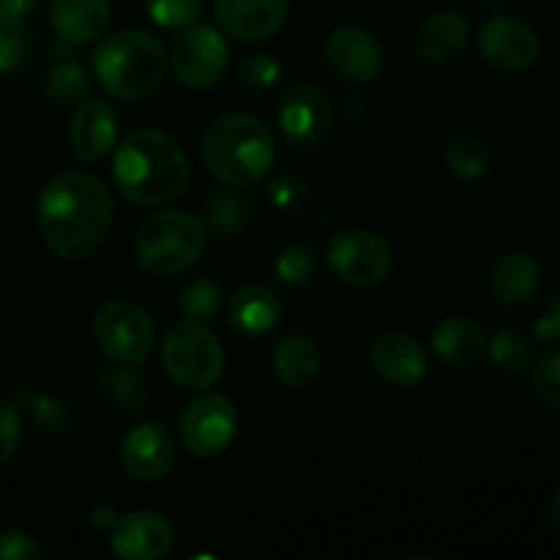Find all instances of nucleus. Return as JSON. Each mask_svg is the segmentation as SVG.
<instances>
[{
  "mask_svg": "<svg viewBox=\"0 0 560 560\" xmlns=\"http://www.w3.org/2000/svg\"><path fill=\"white\" fill-rule=\"evenodd\" d=\"M118 517L120 514L115 512V506H96L91 512L93 528H98V530H113L115 523H118Z\"/></svg>",
  "mask_w": 560,
  "mask_h": 560,
  "instance_id": "79ce46f5",
  "label": "nucleus"
},
{
  "mask_svg": "<svg viewBox=\"0 0 560 560\" xmlns=\"http://www.w3.org/2000/svg\"><path fill=\"white\" fill-rule=\"evenodd\" d=\"M38 0H0V14L11 16V20L25 22L27 16L36 11Z\"/></svg>",
  "mask_w": 560,
  "mask_h": 560,
  "instance_id": "a19ab883",
  "label": "nucleus"
},
{
  "mask_svg": "<svg viewBox=\"0 0 560 560\" xmlns=\"http://www.w3.org/2000/svg\"><path fill=\"white\" fill-rule=\"evenodd\" d=\"M222 304V288L213 279H195L178 295V310L186 320H211Z\"/></svg>",
  "mask_w": 560,
  "mask_h": 560,
  "instance_id": "7c9ffc66",
  "label": "nucleus"
},
{
  "mask_svg": "<svg viewBox=\"0 0 560 560\" xmlns=\"http://www.w3.org/2000/svg\"><path fill=\"white\" fill-rule=\"evenodd\" d=\"M162 364L180 388L202 392L222 377L224 350L200 320H180L164 334Z\"/></svg>",
  "mask_w": 560,
  "mask_h": 560,
  "instance_id": "423d86ee",
  "label": "nucleus"
},
{
  "mask_svg": "<svg viewBox=\"0 0 560 560\" xmlns=\"http://www.w3.org/2000/svg\"><path fill=\"white\" fill-rule=\"evenodd\" d=\"M153 320L140 304L126 299L107 301L93 315V339L115 364H140L153 348Z\"/></svg>",
  "mask_w": 560,
  "mask_h": 560,
  "instance_id": "0eeeda50",
  "label": "nucleus"
},
{
  "mask_svg": "<svg viewBox=\"0 0 560 560\" xmlns=\"http://www.w3.org/2000/svg\"><path fill=\"white\" fill-rule=\"evenodd\" d=\"M175 463V443L173 435L159 421H145V424L131 427L129 435L120 443V465L129 474V479L153 485L164 479Z\"/></svg>",
  "mask_w": 560,
  "mask_h": 560,
  "instance_id": "4468645a",
  "label": "nucleus"
},
{
  "mask_svg": "<svg viewBox=\"0 0 560 560\" xmlns=\"http://www.w3.org/2000/svg\"><path fill=\"white\" fill-rule=\"evenodd\" d=\"M273 268L284 284L299 288V284L312 282V277L317 273V252L310 244H290L279 252Z\"/></svg>",
  "mask_w": 560,
  "mask_h": 560,
  "instance_id": "2f4dec72",
  "label": "nucleus"
},
{
  "mask_svg": "<svg viewBox=\"0 0 560 560\" xmlns=\"http://www.w3.org/2000/svg\"><path fill=\"white\" fill-rule=\"evenodd\" d=\"M202 0H145V11L159 27L186 31L202 16Z\"/></svg>",
  "mask_w": 560,
  "mask_h": 560,
  "instance_id": "473e14b6",
  "label": "nucleus"
},
{
  "mask_svg": "<svg viewBox=\"0 0 560 560\" xmlns=\"http://www.w3.org/2000/svg\"><path fill=\"white\" fill-rule=\"evenodd\" d=\"M470 42V25L459 11H438L427 16L413 36V52L432 66L452 63Z\"/></svg>",
  "mask_w": 560,
  "mask_h": 560,
  "instance_id": "6ab92c4d",
  "label": "nucleus"
},
{
  "mask_svg": "<svg viewBox=\"0 0 560 560\" xmlns=\"http://www.w3.org/2000/svg\"><path fill=\"white\" fill-rule=\"evenodd\" d=\"M271 364L273 375L279 377L282 386L293 388V392H304L320 375L323 353L312 337H306V334H290V337L279 339V345L273 348Z\"/></svg>",
  "mask_w": 560,
  "mask_h": 560,
  "instance_id": "4be33fe9",
  "label": "nucleus"
},
{
  "mask_svg": "<svg viewBox=\"0 0 560 560\" xmlns=\"http://www.w3.org/2000/svg\"><path fill=\"white\" fill-rule=\"evenodd\" d=\"M487 355L503 375H523L534 364V348L517 331H498L495 337L487 339Z\"/></svg>",
  "mask_w": 560,
  "mask_h": 560,
  "instance_id": "c756f323",
  "label": "nucleus"
},
{
  "mask_svg": "<svg viewBox=\"0 0 560 560\" xmlns=\"http://www.w3.org/2000/svg\"><path fill=\"white\" fill-rule=\"evenodd\" d=\"M550 514H552V523H556V528L560 534V487H558L556 495H552V501H550Z\"/></svg>",
  "mask_w": 560,
  "mask_h": 560,
  "instance_id": "37998d69",
  "label": "nucleus"
},
{
  "mask_svg": "<svg viewBox=\"0 0 560 560\" xmlns=\"http://www.w3.org/2000/svg\"><path fill=\"white\" fill-rule=\"evenodd\" d=\"M268 197H271V206L279 208V211H295V208H301L306 202L310 189H306L304 178H299V175L293 173H284L271 180Z\"/></svg>",
  "mask_w": 560,
  "mask_h": 560,
  "instance_id": "e433bc0d",
  "label": "nucleus"
},
{
  "mask_svg": "<svg viewBox=\"0 0 560 560\" xmlns=\"http://www.w3.org/2000/svg\"><path fill=\"white\" fill-rule=\"evenodd\" d=\"M230 49L222 33L211 25H191L175 38L170 66L175 80L191 91H206L222 80Z\"/></svg>",
  "mask_w": 560,
  "mask_h": 560,
  "instance_id": "6e6552de",
  "label": "nucleus"
},
{
  "mask_svg": "<svg viewBox=\"0 0 560 560\" xmlns=\"http://www.w3.org/2000/svg\"><path fill=\"white\" fill-rule=\"evenodd\" d=\"M113 195L96 175L69 170L47 180L36 202L44 244L60 260L91 257L113 228Z\"/></svg>",
  "mask_w": 560,
  "mask_h": 560,
  "instance_id": "f257e3e1",
  "label": "nucleus"
},
{
  "mask_svg": "<svg viewBox=\"0 0 560 560\" xmlns=\"http://www.w3.org/2000/svg\"><path fill=\"white\" fill-rule=\"evenodd\" d=\"M282 140L295 151H315L331 131L334 113L326 93L315 85H295L282 96L277 109Z\"/></svg>",
  "mask_w": 560,
  "mask_h": 560,
  "instance_id": "9d476101",
  "label": "nucleus"
},
{
  "mask_svg": "<svg viewBox=\"0 0 560 560\" xmlns=\"http://www.w3.org/2000/svg\"><path fill=\"white\" fill-rule=\"evenodd\" d=\"M534 337L539 342H558L560 339V293L552 295L534 320Z\"/></svg>",
  "mask_w": 560,
  "mask_h": 560,
  "instance_id": "ea45409f",
  "label": "nucleus"
},
{
  "mask_svg": "<svg viewBox=\"0 0 560 560\" xmlns=\"http://www.w3.org/2000/svg\"><path fill=\"white\" fill-rule=\"evenodd\" d=\"M282 317V301L266 284H244L230 301V326L244 337H262Z\"/></svg>",
  "mask_w": 560,
  "mask_h": 560,
  "instance_id": "5701e85b",
  "label": "nucleus"
},
{
  "mask_svg": "<svg viewBox=\"0 0 560 560\" xmlns=\"http://www.w3.org/2000/svg\"><path fill=\"white\" fill-rule=\"evenodd\" d=\"M432 350L448 366H474L487 353V334L470 317H446L432 331Z\"/></svg>",
  "mask_w": 560,
  "mask_h": 560,
  "instance_id": "b1692460",
  "label": "nucleus"
},
{
  "mask_svg": "<svg viewBox=\"0 0 560 560\" xmlns=\"http://www.w3.org/2000/svg\"><path fill=\"white\" fill-rule=\"evenodd\" d=\"M22 438V419L20 408L9 399H0V465L9 463L20 448Z\"/></svg>",
  "mask_w": 560,
  "mask_h": 560,
  "instance_id": "4c0bfd02",
  "label": "nucleus"
},
{
  "mask_svg": "<svg viewBox=\"0 0 560 560\" xmlns=\"http://www.w3.org/2000/svg\"><path fill=\"white\" fill-rule=\"evenodd\" d=\"M109 547L126 560H162L173 550V525L159 512H131L109 530Z\"/></svg>",
  "mask_w": 560,
  "mask_h": 560,
  "instance_id": "2eb2a0df",
  "label": "nucleus"
},
{
  "mask_svg": "<svg viewBox=\"0 0 560 560\" xmlns=\"http://www.w3.org/2000/svg\"><path fill=\"white\" fill-rule=\"evenodd\" d=\"M217 22L238 42H266L284 25L290 0H213Z\"/></svg>",
  "mask_w": 560,
  "mask_h": 560,
  "instance_id": "dca6fc26",
  "label": "nucleus"
},
{
  "mask_svg": "<svg viewBox=\"0 0 560 560\" xmlns=\"http://www.w3.org/2000/svg\"><path fill=\"white\" fill-rule=\"evenodd\" d=\"M530 383H534L536 397H539L547 408L558 410L560 413V350L558 353H547L545 359L534 366Z\"/></svg>",
  "mask_w": 560,
  "mask_h": 560,
  "instance_id": "f704fd0d",
  "label": "nucleus"
},
{
  "mask_svg": "<svg viewBox=\"0 0 560 560\" xmlns=\"http://www.w3.org/2000/svg\"><path fill=\"white\" fill-rule=\"evenodd\" d=\"M71 145L77 159L85 164H98L109 153L118 137V118L115 109L104 98H88L80 102L71 118Z\"/></svg>",
  "mask_w": 560,
  "mask_h": 560,
  "instance_id": "a211bd4d",
  "label": "nucleus"
},
{
  "mask_svg": "<svg viewBox=\"0 0 560 560\" xmlns=\"http://www.w3.org/2000/svg\"><path fill=\"white\" fill-rule=\"evenodd\" d=\"M370 366L381 381L397 388H413L427 375V350L410 334H381L370 348Z\"/></svg>",
  "mask_w": 560,
  "mask_h": 560,
  "instance_id": "f3484780",
  "label": "nucleus"
},
{
  "mask_svg": "<svg viewBox=\"0 0 560 560\" xmlns=\"http://www.w3.org/2000/svg\"><path fill=\"white\" fill-rule=\"evenodd\" d=\"M14 405L31 416L33 427H38L47 435H63L71 427V410L63 399L52 397V394L36 392L31 386H22L14 394Z\"/></svg>",
  "mask_w": 560,
  "mask_h": 560,
  "instance_id": "bb28decb",
  "label": "nucleus"
},
{
  "mask_svg": "<svg viewBox=\"0 0 560 560\" xmlns=\"http://www.w3.org/2000/svg\"><path fill=\"white\" fill-rule=\"evenodd\" d=\"M137 364H118L109 366L98 375V392L109 399L113 405H118L120 410H129V413H140L142 408L151 399L148 392V377L140 370H135Z\"/></svg>",
  "mask_w": 560,
  "mask_h": 560,
  "instance_id": "a878e982",
  "label": "nucleus"
},
{
  "mask_svg": "<svg viewBox=\"0 0 560 560\" xmlns=\"http://www.w3.org/2000/svg\"><path fill=\"white\" fill-rule=\"evenodd\" d=\"M238 416L224 394H202L180 413V441L197 457H217L235 438Z\"/></svg>",
  "mask_w": 560,
  "mask_h": 560,
  "instance_id": "9b49d317",
  "label": "nucleus"
},
{
  "mask_svg": "<svg viewBox=\"0 0 560 560\" xmlns=\"http://www.w3.org/2000/svg\"><path fill=\"white\" fill-rule=\"evenodd\" d=\"M113 175L126 200L140 208H162L184 195L191 170L175 137L140 129L118 145Z\"/></svg>",
  "mask_w": 560,
  "mask_h": 560,
  "instance_id": "f03ea898",
  "label": "nucleus"
},
{
  "mask_svg": "<svg viewBox=\"0 0 560 560\" xmlns=\"http://www.w3.org/2000/svg\"><path fill=\"white\" fill-rule=\"evenodd\" d=\"M446 167L459 180H479L490 170V148L476 135L452 137L446 148Z\"/></svg>",
  "mask_w": 560,
  "mask_h": 560,
  "instance_id": "cd10ccee",
  "label": "nucleus"
},
{
  "mask_svg": "<svg viewBox=\"0 0 560 560\" xmlns=\"http://www.w3.org/2000/svg\"><path fill=\"white\" fill-rule=\"evenodd\" d=\"M392 246L370 230H348L328 244V266L353 288L381 284L392 271Z\"/></svg>",
  "mask_w": 560,
  "mask_h": 560,
  "instance_id": "1a4fd4ad",
  "label": "nucleus"
},
{
  "mask_svg": "<svg viewBox=\"0 0 560 560\" xmlns=\"http://www.w3.org/2000/svg\"><path fill=\"white\" fill-rule=\"evenodd\" d=\"M481 58L498 71H525L539 60V36L534 27L514 16H492L481 25L479 33Z\"/></svg>",
  "mask_w": 560,
  "mask_h": 560,
  "instance_id": "ddd939ff",
  "label": "nucleus"
},
{
  "mask_svg": "<svg viewBox=\"0 0 560 560\" xmlns=\"http://www.w3.org/2000/svg\"><path fill=\"white\" fill-rule=\"evenodd\" d=\"M238 77L241 85L249 88V91H266V88L277 85V80L282 77V66L271 55H249L238 66Z\"/></svg>",
  "mask_w": 560,
  "mask_h": 560,
  "instance_id": "c9c22d12",
  "label": "nucleus"
},
{
  "mask_svg": "<svg viewBox=\"0 0 560 560\" xmlns=\"http://www.w3.org/2000/svg\"><path fill=\"white\" fill-rule=\"evenodd\" d=\"M170 58L162 42L140 27L118 31L98 44L93 71L104 91L115 98L137 102L156 91L167 74Z\"/></svg>",
  "mask_w": 560,
  "mask_h": 560,
  "instance_id": "20e7f679",
  "label": "nucleus"
},
{
  "mask_svg": "<svg viewBox=\"0 0 560 560\" xmlns=\"http://www.w3.org/2000/svg\"><path fill=\"white\" fill-rule=\"evenodd\" d=\"M323 55H326V63L334 77L350 82V85H370L383 71L381 44L366 27L359 25L334 27L328 33Z\"/></svg>",
  "mask_w": 560,
  "mask_h": 560,
  "instance_id": "f8f14e48",
  "label": "nucleus"
},
{
  "mask_svg": "<svg viewBox=\"0 0 560 560\" xmlns=\"http://www.w3.org/2000/svg\"><path fill=\"white\" fill-rule=\"evenodd\" d=\"M91 91V74L77 60H60L44 77V96L52 104L82 102Z\"/></svg>",
  "mask_w": 560,
  "mask_h": 560,
  "instance_id": "c85d7f7f",
  "label": "nucleus"
},
{
  "mask_svg": "<svg viewBox=\"0 0 560 560\" xmlns=\"http://www.w3.org/2000/svg\"><path fill=\"white\" fill-rule=\"evenodd\" d=\"M44 550L25 530H3L0 534V560H42Z\"/></svg>",
  "mask_w": 560,
  "mask_h": 560,
  "instance_id": "58836bf2",
  "label": "nucleus"
},
{
  "mask_svg": "<svg viewBox=\"0 0 560 560\" xmlns=\"http://www.w3.org/2000/svg\"><path fill=\"white\" fill-rule=\"evenodd\" d=\"M208 246V230L184 211H159L140 224L135 235V257L145 273L170 279L195 266Z\"/></svg>",
  "mask_w": 560,
  "mask_h": 560,
  "instance_id": "39448f33",
  "label": "nucleus"
},
{
  "mask_svg": "<svg viewBox=\"0 0 560 560\" xmlns=\"http://www.w3.org/2000/svg\"><path fill=\"white\" fill-rule=\"evenodd\" d=\"M252 213H255V202L249 195L233 189H213L211 195L202 200V219L208 235L217 238H228V235L241 233L249 224Z\"/></svg>",
  "mask_w": 560,
  "mask_h": 560,
  "instance_id": "393cba45",
  "label": "nucleus"
},
{
  "mask_svg": "<svg viewBox=\"0 0 560 560\" xmlns=\"http://www.w3.org/2000/svg\"><path fill=\"white\" fill-rule=\"evenodd\" d=\"M52 27L60 42L82 44L96 42L109 25V0H52Z\"/></svg>",
  "mask_w": 560,
  "mask_h": 560,
  "instance_id": "412c9836",
  "label": "nucleus"
},
{
  "mask_svg": "<svg viewBox=\"0 0 560 560\" xmlns=\"http://www.w3.org/2000/svg\"><path fill=\"white\" fill-rule=\"evenodd\" d=\"M31 52V36L25 22L0 14V71H14Z\"/></svg>",
  "mask_w": 560,
  "mask_h": 560,
  "instance_id": "72a5a7b5",
  "label": "nucleus"
},
{
  "mask_svg": "<svg viewBox=\"0 0 560 560\" xmlns=\"http://www.w3.org/2000/svg\"><path fill=\"white\" fill-rule=\"evenodd\" d=\"M541 262L528 252H512L503 257L490 277L492 299L506 310H517V306L530 304L541 288Z\"/></svg>",
  "mask_w": 560,
  "mask_h": 560,
  "instance_id": "aec40b11",
  "label": "nucleus"
},
{
  "mask_svg": "<svg viewBox=\"0 0 560 560\" xmlns=\"http://www.w3.org/2000/svg\"><path fill=\"white\" fill-rule=\"evenodd\" d=\"M277 159V142L260 118L246 113L222 115L202 137V162L222 184L246 186L260 180Z\"/></svg>",
  "mask_w": 560,
  "mask_h": 560,
  "instance_id": "7ed1b4c3",
  "label": "nucleus"
}]
</instances>
